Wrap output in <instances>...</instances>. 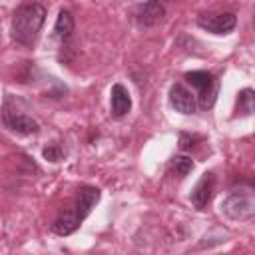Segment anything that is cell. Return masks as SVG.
I'll return each mask as SVG.
<instances>
[{
    "mask_svg": "<svg viewBox=\"0 0 255 255\" xmlns=\"http://www.w3.org/2000/svg\"><path fill=\"white\" fill-rule=\"evenodd\" d=\"M213 189H215V175L213 173H203L201 179L197 181V185L193 187L191 197H189L193 207L195 209H203L209 203V199L213 195Z\"/></svg>",
    "mask_w": 255,
    "mask_h": 255,
    "instance_id": "cell-8",
    "label": "cell"
},
{
    "mask_svg": "<svg viewBox=\"0 0 255 255\" xmlns=\"http://www.w3.org/2000/svg\"><path fill=\"white\" fill-rule=\"evenodd\" d=\"M253 100H255V96H253V90L251 88L241 90L237 94V112L241 116H249L253 112Z\"/></svg>",
    "mask_w": 255,
    "mask_h": 255,
    "instance_id": "cell-12",
    "label": "cell"
},
{
    "mask_svg": "<svg viewBox=\"0 0 255 255\" xmlns=\"http://www.w3.org/2000/svg\"><path fill=\"white\" fill-rule=\"evenodd\" d=\"M110 108H112V114L116 118H122L131 110V98H129V92H128V88L124 84H114L112 86Z\"/></svg>",
    "mask_w": 255,
    "mask_h": 255,
    "instance_id": "cell-10",
    "label": "cell"
},
{
    "mask_svg": "<svg viewBox=\"0 0 255 255\" xmlns=\"http://www.w3.org/2000/svg\"><path fill=\"white\" fill-rule=\"evenodd\" d=\"M2 122L8 129H12L14 133L20 135H30L38 131V122L32 120L30 116H26L22 110H18L12 102H6L2 108Z\"/></svg>",
    "mask_w": 255,
    "mask_h": 255,
    "instance_id": "cell-5",
    "label": "cell"
},
{
    "mask_svg": "<svg viewBox=\"0 0 255 255\" xmlns=\"http://www.w3.org/2000/svg\"><path fill=\"white\" fill-rule=\"evenodd\" d=\"M42 153H44V157H46V159H50V161H60V159H62V147H60V145H56V143H54V145L44 147V151H42Z\"/></svg>",
    "mask_w": 255,
    "mask_h": 255,
    "instance_id": "cell-14",
    "label": "cell"
},
{
    "mask_svg": "<svg viewBox=\"0 0 255 255\" xmlns=\"http://www.w3.org/2000/svg\"><path fill=\"white\" fill-rule=\"evenodd\" d=\"M163 14H165V8L159 2H145L135 8V20L139 26H145V28L159 24L163 20Z\"/></svg>",
    "mask_w": 255,
    "mask_h": 255,
    "instance_id": "cell-9",
    "label": "cell"
},
{
    "mask_svg": "<svg viewBox=\"0 0 255 255\" xmlns=\"http://www.w3.org/2000/svg\"><path fill=\"white\" fill-rule=\"evenodd\" d=\"M46 20V8L40 2H28L16 8L12 18V38L22 46H34Z\"/></svg>",
    "mask_w": 255,
    "mask_h": 255,
    "instance_id": "cell-2",
    "label": "cell"
},
{
    "mask_svg": "<svg viewBox=\"0 0 255 255\" xmlns=\"http://www.w3.org/2000/svg\"><path fill=\"white\" fill-rule=\"evenodd\" d=\"M171 169L179 175V177H185L191 169H193V161L187 157V155H175L171 159Z\"/></svg>",
    "mask_w": 255,
    "mask_h": 255,
    "instance_id": "cell-13",
    "label": "cell"
},
{
    "mask_svg": "<svg viewBox=\"0 0 255 255\" xmlns=\"http://www.w3.org/2000/svg\"><path fill=\"white\" fill-rule=\"evenodd\" d=\"M221 211L225 217H229L233 221H249L255 213V203H253V197L249 193L235 191L223 199Z\"/></svg>",
    "mask_w": 255,
    "mask_h": 255,
    "instance_id": "cell-3",
    "label": "cell"
},
{
    "mask_svg": "<svg viewBox=\"0 0 255 255\" xmlns=\"http://www.w3.org/2000/svg\"><path fill=\"white\" fill-rule=\"evenodd\" d=\"M100 199V189L98 187H92V185H84L80 187L76 199L72 201L70 207H66L52 223V231L56 235H70L74 233L80 223L90 215L92 207L98 203Z\"/></svg>",
    "mask_w": 255,
    "mask_h": 255,
    "instance_id": "cell-1",
    "label": "cell"
},
{
    "mask_svg": "<svg viewBox=\"0 0 255 255\" xmlns=\"http://www.w3.org/2000/svg\"><path fill=\"white\" fill-rule=\"evenodd\" d=\"M197 26L217 34V36H225L231 34L237 26V16L233 12H207V14H199L197 16Z\"/></svg>",
    "mask_w": 255,
    "mask_h": 255,
    "instance_id": "cell-6",
    "label": "cell"
},
{
    "mask_svg": "<svg viewBox=\"0 0 255 255\" xmlns=\"http://www.w3.org/2000/svg\"><path fill=\"white\" fill-rule=\"evenodd\" d=\"M74 16L68 12V10H60V14H58V18H56V24H54V32H56V36L62 40V42H66V40H70L72 38V34H74Z\"/></svg>",
    "mask_w": 255,
    "mask_h": 255,
    "instance_id": "cell-11",
    "label": "cell"
},
{
    "mask_svg": "<svg viewBox=\"0 0 255 255\" xmlns=\"http://www.w3.org/2000/svg\"><path fill=\"white\" fill-rule=\"evenodd\" d=\"M169 104L173 106L175 112L185 114V116H189V114L195 112V98H193V94H191L185 86H181V84H173V86L169 88Z\"/></svg>",
    "mask_w": 255,
    "mask_h": 255,
    "instance_id": "cell-7",
    "label": "cell"
},
{
    "mask_svg": "<svg viewBox=\"0 0 255 255\" xmlns=\"http://www.w3.org/2000/svg\"><path fill=\"white\" fill-rule=\"evenodd\" d=\"M185 80L197 90L199 106L203 110L211 108L213 102H215V96H217V80H215V76L205 72V70H195V72H187Z\"/></svg>",
    "mask_w": 255,
    "mask_h": 255,
    "instance_id": "cell-4",
    "label": "cell"
}]
</instances>
